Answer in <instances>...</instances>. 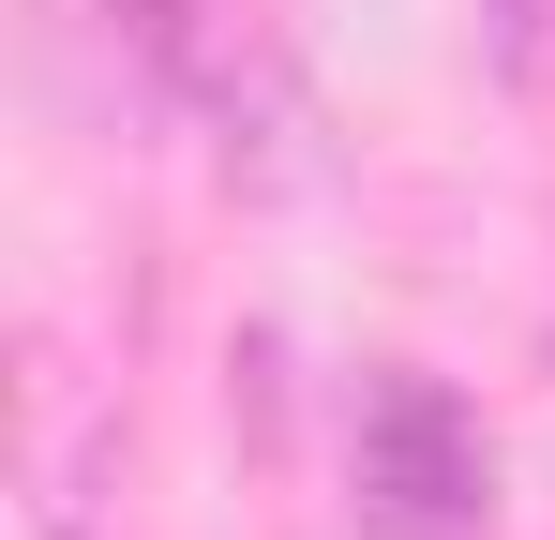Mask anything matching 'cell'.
I'll return each instance as SVG.
<instances>
[{
	"label": "cell",
	"mask_w": 555,
	"mask_h": 540,
	"mask_svg": "<svg viewBox=\"0 0 555 540\" xmlns=\"http://www.w3.org/2000/svg\"><path fill=\"white\" fill-rule=\"evenodd\" d=\"M105 30H120L135 90L181 105L241 195H315L331 180V120H315V76H300V46H285L271 0H135Z\"/></svg>",
	"instance_id": "cell-1"
},
{
	"label": "cell",
	"mask_w": 555,
	"mask_h": 540,
	"mask_svg": "<svg viewBox=\"0 0 555 540\" xmlns=\"http://www.w3.org/2000/svg\"><path fill=\"white\" fill-rule=\"evenodd\" d=\"M346 496L375 540H495V436L451 375L390 360L346 406Z\"/></svg>",
	"instance_id": "cell-2"
},
{
	"label": "cell",
	"mask_w": 555,
	"mask_h": 540,
	"mask_svg": "<svg viewBox=\"0 0 555 540\" xmlns=\"http://www.w3.org/2000/svg\"><path fill=\"white\" fill-rule=\"evenodd\" d=\"M480 76L555 105V0H480Z\"/></svg>",
	"instance_id": "cell-3"
},
{
	"label": "cell",
	"mask_w": 555,
	"mask_h": 540,
	"mask_svg": "<svg viewBox=\"0 0 555 540\" xmlns=\"http://www.w3.org/2000/svg\"><path fill=\"white\" fill-rule=\"evenodd\" d=\"M91 15H135V0H91Z\"/></svg>",
	"instance_id": "cell-4"
}]
</instances>
